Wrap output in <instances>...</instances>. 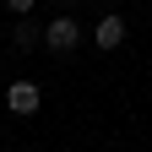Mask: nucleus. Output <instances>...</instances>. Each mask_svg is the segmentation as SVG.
Masks as SVG:
<instances>
[{
	"label": "nucleus",
	"mask_w": 152,
	"mask_h": 152,
	"mask_svg": "<svg viewBox=\"0 0 152 152\" xmlns=\"http://www.w3.org/2000/svg\"><path fill=\"white\" fill-rule=\"evenodd\" d=\"M6 109L22 114V120L38 114V109H44V87H38V82H11V87H6Z\"/></svg>",
	"instance_id": "2"
},
{
	"label": "nucleus",
	"mask_w": 152,
	"mask_h": 152,
	"mask_svg": "<svg viewBox=\"0 0 152 152\" xmlns=\"http://www.w3.org/2000/svg\"><path fill=\"white\" fill-rule=\"evenodd\" d=\"M44 49L49 54H76L82 49V22H76L71 11H60L54 22H44Z\"/></svg>",
	"instance_id": "1"
},
{
	"label": "nucleus",
	"mask_w": 152,
	"mask_h": 152,
	"mask_svg": "<svg viewBox=\"0 0 152 152\" xmlns=\"http://www.w3.org/2000/svg\"><path fill=\"white\" fill-rule=\"evenodd\" d=\"M11 44L22 49V54H33L38 44H44V22H38V16H16V27H11Z\"/></svg>",
	"instance_id": "3"
},
{
	"label": "nucleus",
	"mask_w": 152,
	"mask_h": 152,
	"mask_svg": "<svg viewBox=\"0 0 152 152\" xmlns=\"http://www.w3.org/2000/svg\"><path fill=\"white\" fill-rule=\"evenodd\" d=\"M92 44H98V49H120V44H125V16H120V11H109L103 22L92 27Z\"/></svg>",
	"instance_id": "4"
},
{
	"label": "nucleus",
	"mask_w": 152,
	"mask_h": 152,
	"mask_svg": "<svg viewBox=\"0 0 152 152\" xmlns=\"http://www.w3.org/2000/svg\"><path fill=\"white\" fill-rule=\"evenodd\" d=\"M65 6H82V0H65Z\"/></svg>",
	"instance_id": "6"
},
{
	"label": "nucleus",
	"mask_w": 152,
	"mask_h": 152,
	"mask_svg": "<svg viewBox=\"0 0 152 152\" xmlns=\"http://www.w3.org/2000/svg\"><path fill=\"white\" fill-rule=\"evenodd\" d=\"M33 6H38V0H6V11H11V16H33Z\"/></svg>",
	"instance_id": "5"
}]
</instances>
